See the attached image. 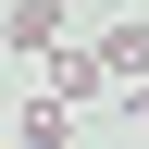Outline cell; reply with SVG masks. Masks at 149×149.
<instances>
[{
    "mask_svg": "<svg viewBox=\"0 0 149 149\" xmlns=\"http://www.w3.org/2000/svg\"><path fill=\"white\" fill-rule=\"evenodd\" d=\"M74 25V0H0V50H25V62H50Z\"/></svg>",
    "mask_w": 149,
    "mask_h": 149,
    "instance_id": "obj_1",
    "label": "cell"
},
{
    "mask_svg": "<svg viewBox=\"0 0 149 149\" xmlns=\"http://www.w3.org/2000/svg\"><path fill=\"white\" fill-rule=\"evenodd\" d=\"M50 100H112V74H100V50H87V37H62V50H50Z\"/></svg>",
    "mask_w": 149,
    "mask_h": 149,
    "instance_id": "obj_2",
    "label": "cell"
},
{
    "mask_svg": "<svg viewBox=\"0 0 149 149\" xmlns=\"http://www.w3.org/2000/svg\"><path fill=\"white\" fill-rule=\"evenodd\" d=\"M13 137H25V149H62V100H25V112H13Z\"/></svg>",
    "mask_w": 149,
    "mask_h": 149,
    "instance_id": "obj_4",
    "label": "cell"
},
{
    "mask_svg": "<svg viewBox=\"0 0 149 149\" xmlns=\"http://www.w3.org/2000/svg\"><path fill=\"white\" fill-rule=\"evenodd\" d=\"M87 50H100V74H124V87H137V74H149V25H100V37H87Z\"/></svg>",
    "mask_w": 149,
    "mask_h": 149,
    "instance_id": "obj_3",
    "label": "cell"
},
{
    "mask_svg": "<svg viewBox=\"0 0 149 149\" xmlns=\"http://www.w3.org/2000/svg\"><path fill=\"white\" fill-rule=\"evenodd\" d=\"M124 124H137V137H149V74H137V87H124Z\"/></svg>",
    "mask_w": 149,
    "mask_h": 149,
    "instance_id": "obj_5",
    "label": "cell"
},
{
    "mask_svg": "<svg viewBox=\"0 0 149 149\" xmlns=\"http://www.w3.org/2000/svg\"><path fill=\"white\" fill-rule=\"evenodd\" d=\"M74 13H87V0H74Z\"/></svg>",
    "mask_w": 149,
    "mask_h": 149,
    "instance_id": "obj_7",
    "label": "cell"
},
{
    "mask_svg": "<svg viewBox=\"0 0 149 149\" xmlns=\"http://www.w3.org/2000/svg\"><path fill=\"white\" fill-rule=\"evenodd\" d=\"M0 149H13V112H0Z\"/></svg>",
    "mask_w": 149,
    "mask_h": 149,
    "instance_id": "obj_6",
    "label": "cell"
}]
</instances>
